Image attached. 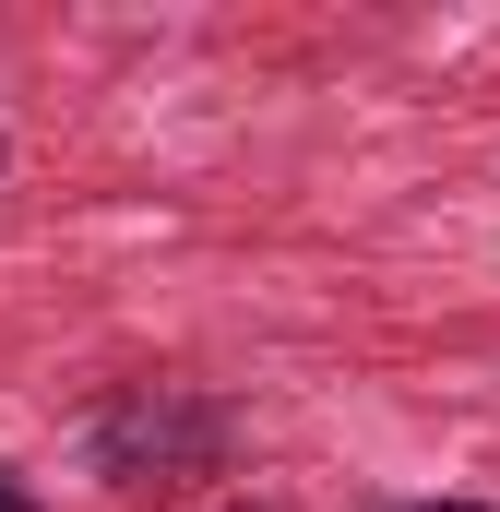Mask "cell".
I'll list each match as a JSON object with an SVG mask.
<instances>
[{
  "label": "cell",
  "instance_id": "obj_3",
  "mask_svg": "<svg viewBox=\"0 0 500 512\" xmlns=\"http://www.w3.org/2000/svg\"><path fill=\"white\" fill-rule=\"evenodd\" d=\"M0 512H36V489H24V477H0Z\"/></svg>",
  "mask_w": 500,
  "mask_h": 512
},
{
  "label": "cell",
  "instance_id": "obj_2",
  "mask_svg": "<svg viewBox=\"0 0 500 512\" xmlns=\"http://www.w3.org/2000/svg\"><path fill=\"white\" fill-rule=\"evenodd\" d=\"M393 512H500V501H393Z\"/></svg>",
  "mask_w": 500,
  "mask_h": 512
},
{
  "label": "cell",
  "instance_id": "obj_1",
  "mask_svg": "<svg viewBox=\"0 0 500 512\" xmlns=\"http://www.w3.org/2000/svg\"><path fill=\"white\" fill-rule=\"evenodd\" d=\"M215 453H227V417H215V405H191L179 382H143V393H120V405L96 417V465H108L120 489H143V477H179V465L203 477Z\"/></svg>",
  "mask_w": 500,
  "mask_h": 512
},
{
  "label": "cell",
  "instance_id": "obj_4",
  "mask_svg": "<svg viewBox=\"0 0 500 512\" xmlns=\"http://www.w3.org/2000/svg\"><path fill=\"white\" fill-rule=\"evenodd\" d=\"M227 512H250V501H227Z\"/></svg>",
  "mask_w": 500,
  "mask_h": 512
}]
</instances>
